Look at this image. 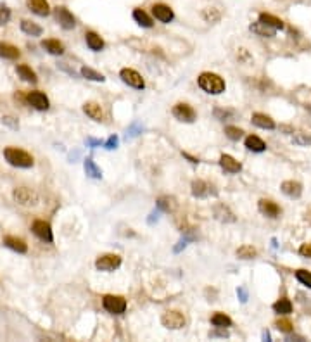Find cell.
I'll use <instances>...</instances> for the list:
<instances>
[{
  "label": "cell",
  "instance_id": "ffe728a7",
  "mask_svg": "<svg viewBox=\"0 0 311 342\" xmlns=\"http://www.w3.org/2000/svg\"><path fill=\"white\" fill-rule=\"evenodd\" d=\"M83 111H85L87 116H90L94 121H102L104 119V113L97 102H87L85 106H83Z\"/></svg>",
  "mask_w": 311,
  "mask_h": 342
},
{
  "label": "cell",
  "instance_id": "ba28073f",
  "mask_svg": "<svg viewBox=\"0 0 311 342\" xmlns=\"http://www.w3.org/2000/svg\"><path fill=\"white\" fill-rule=\"evenodd\" d=\"M119 76H121V80L126 83V85H128V87H133V88H137V90H142V88L146 87V81H144V78L138 75L137 71H133V69H128V67H125V69H121Z\"/></svg>",
  "mask_w": 311,
  "mask_h": 342
},
{
  "label": "cell",
  "instance_id": "2e32d148",
  "mask_svg": "<svg viewBox=\"0 0 311 342\" xmlns=\"http://www.w3.org/2000/svg\"><path fill=\"white\" fill-rule=\"evenodd\" d=\"M258 208H260V211L268 218H278V214H280V208L273 201H270V199H261Z\"/></svg>",
  "mask_w": 311,
  "mask_h": 342
},
{
  "label": "cell",
  "instance_id": "8992f818",
  "mask_svg": "<svg viewBox=\"0 0 311 342\" xmlns=\"http://www.w3.org/2000/svg\"><path fill=\"white\" fill-rule=\"evenodd\" d=\"M119 266H121V258L118 254H104L95 261V268L100 272H115Z\"/></svg>",
  "mask_w": 311,
  "mask_h": 342
},
{
  "label": "cell",
  "instance_id": "4fadbf2b",
  "mask_svg": "<svg viewBox=\"0 0 311 342\" xmlns=\"http://www.w3.org/2000/svg\"><path fill=\"white\" fill-rule=\"evenodd\" d=\"M26 5L36 16L45 17L50 14V5H49L47 0H26Z\"/></svg>",
  "mask_w": 311,
  "mask_h": 342
},
{
  "label": "cell",
  "instance_id": "60d3db41",
  "mask_svg": "<svg viewBox=\"0 0 311 342\" xmlns=\"http://www.w3.org/2000/svg\"><path fill=\"white\" fill-rule=\"evenodd\" d=\"M292 140H294V144H297V146H308V144H311V137H308V135H304V133H295L294 137H292Z\"/></svg>",
  "mask_w": 311,
  "mask_h": 342
},
{
  "label": "cell",
  "instance_id": "bcb514c9",
  "mask_svg": "<svg viewBox=\"0 0 311 342\" xmlns=\"http://www.w3.org/2000/svg\"><path fill=\"white\" fill-rule=\"evenodd\" d=\"M214 114H216V118L225 119V118H227V116H229V114H232V113H229V111H225V113H223V111L216 109V111H214Z\"/></svg>",
  "mask_w": 311,
  "mask_h": 342
},
{
  "label": "cell",
  "instance_id": "1f68e13d",
  "mask_svg": "<svg viewBox=\"0 0 311 342\" xmlns=\"http://www.w3.org/2000/svg\"><path fill=\"white\" fill-rule=\"evenodd\" d=\"M175 208H177V201H175L173 197H169V195L159 197V201H158V209H159V211L171 212V211H175Z\"/></svg>",
  "mask_w": 311,
  "mask_h": 342
},
{
  "label": "cell",
  "instance_id": "7c38bea8",
  "mask_svg": "<svg viewBox=\"0 0 311 342\" xmlns=\"http://www.w3.org/2000/svg\"><path fill=\"white\" fill-rule=\"evenodd\" d=\"M26 100H28L30 106H33L35 109H38V111H47L49 106H50L47 95L42 94V92H30L28 97H26Z\"/></svg>",
  "mask_w": 311,
  "mask_h": 342
},
{
  "label": "cell",
  "instance_id": "8fae6325",
  "mask_svg": "<svg viewBox=\"0 0 311 342\" xmlns=\"http://www.w3.org/2000/svg\"><path fill=\"white\" fill-rule=\"evenodd\" d=\"M152 14H154V17H156V19L161 21V23H164V24L171 23V21H173V17H175L173 9L169 7V5H166V4L152 5Z\"/></svg>",
  "mask_w": 311,
  "mask_h": 342
},
{
  "label": "cell",
  "instance_id": "9a60e30c",
  "mask_svg": "<svg viewBox=\"0 0 311 342\" xmlns=\"http://www.w3.org/2000/svg\"><path fill=\"white\" fill-rule=\"evenodd\" d=\"M220 166L227 171V173L233 175V173H239L240 169H242V164H240L237 159H233L232 156H229V154H223L220 158Z\"/></svg>",
  "mask_w": 311,
  "mask_h": 342
},
{
  "label": "cell",
  "instance_id": "52a82bcc",
  "mask_svg": "<svg viewBox=\"0 0 311 342\" xmlns=\"http://www.w3.org/2000/svg\"><path fill=\"white\" fill-rule=\"evenodd\" d=\"M173 116L181 123H194L196 121V111L189 106V104H183V102H178L177 106L173 107Z\"/></svg>",
  "mask_w": 311,
  "mask_h": 342
},
{
  "label": "cell",
  "instance_id": "6da1fadb",
  "mask_svg": "<svg viewBox=\"0 0 311 342\" xmlns=\"http://www.w3.org/2000/svg\"><path fill=\"white\" fill-rule=\"evenodd\" d=\"M197 83H199V87H201L206 94L218 95V94H223L225 92L223 78L214 75V73H202V75L197 78Z\"/></svg>",
  "mask_w": 311,
  "mask_h": 342
},
{
  "label": "cell",
  "instance_id": "484cf974",
  "mask_svg": "<svg viewBox=\"0 0 311 342\" xmlns=\"http://www.w3.org/2000/svg\"><path fill=\"white\" fill-rule=\"evenodd\" d=\"M214 216L218 218L220 221H223V223H233L235 221V216H233V212L230 211L227 206H216V209H214Z\"/></svg>",
  "mask_w": 311,
  "mask_h": 342
},
{
  "label": "cell",
  "instance_id": "836d02e7",
  "mask_svg": "<svg viewBox=\"0 0 311 342\" xmlns=\"http://www.w3.org/2000/svg\"><path fill=\"white\" fill-rule=\"evenodd\" d=\"M82 76L87 80H92V81H104V76L100 75V73H97V71H94L92 67H82Z\"/></svg>",
  "mask_w": 311,
  "mask_h": 342
},
{
  "label": "cell",
  "instance_id": "ab89813d",
  "mask_svg": "<svg viewBox=\"0 0 311 342\" xmlns=\"http://www.w3.org/2000/svg\"><path fill=\"white\" fill-rule=\"evenodd\" d=\"M275 325H277V328H278L280 332H284V334H291V332L294 330V325L285 318H280Z\"/></svg>",
  "mask_w": 311,
  "mask_h": 342
},
{
  "label": "cell",
  "instance_id": "d6986e66",
  "mask_svg": "<svg viewBox=\"0 0 311 342\" xmlns=\"http://www.w3.org/2000/svg\"><path fill=\"white\" fill-rule=\"evenodd\" d=\"M260 23L266 24V26L273 28V30H284V21L278 19L273 14H266V12H261L260 14Z\"/></svg>",
  "mask_w": 311,
  "mask_h": 342
},
{
  "label": "cell",
  "instance_id": "5b68a950",
  "mask_svg": "<svg viewBox=\"0 0 311 342\" xmlns=\"http://www.w3.org/2000/svg\"><path fill=\"white\" fill-rule=\"evenodd\" d=\"M161 323L169 330H180L185 326V316L181 315L180 311H166L161 318Z\"/></svg>",
  "mask_w": 311,
  "mask_h": 342
},
{
  "label": "cell",
  "instance_id": "f6af8a7d",
  "mask_svg": "<svg viewBox=\"0 0 311 342\" xmlns=\"http://www.w3.org/2000/svg\"><path fill=\"white\" fill-rule=\"evenodd\" d=\"M116 146H118V137L113 135V137H109V140L106 142V149H115Z\"/></svg>",
  "mask_w": 311,
  "mask_h": 342
},
{
  "label": "cell",
  "instance_id": "44dd1931",
  "mask_svg": "<svg viewBox=\"0 0 311 342\" xmlns=\"http://www.w3.org/2000/svg\"><path fill=\"white\" fill-rule=\"evenodd\" d=\"M42 47L52 55H63L64 54V44H61L59 40H44Z\"/></svg>",
  "mask_w": 311,
  "mask_h": 342
},
{
  "label": "cell",
  "instance_id": "3957f363",
  "mask_svg": "<svg viewBox=\"0 0 311 342\" xmlns=\"http://www.w3.org/2000/svg\"><path fill=\"white\" fill-rule=\"evenodd\" d=\"M14 201L21 206H36L38 204V195H36L35 190L28 189V187H17L12 192Z\"/></svg>",
  "mask_w": 311,
  "mask_h": 342
},
{
  "label": "cell",
  "instance_id": "ac0fdd59",
  "mask_svg": "<svg viewBox=\"0 0 311 342\" xmlns=\"http://www.w3.org/2000/svg\"><path fill=\"white\" fill-rule=\"evenodd\" d=\"M209 194H211V185L209 183H206V181H202V180H196L192 183V195L194 197L202 199V197H208Z\"/></svg>",
  "mask_w": 311,
  "mask_h": 342
},
{
  "label": "cell",
  "instance_id": "4dcf8cb0",
  "mask_svg": "<svg viewBox=\"0 0 311 342\" xmlns=\"http://www.w3.org/2000/svg\"><path fill=\"white\" fill-rule=\"evenodd\" d=\"M273 311L278 313V315H289V313H292V303L285 297L278 299V301L273 304Z\"/></svg>",
  "mask_w": 311,
  "mask_h": 342
},
{
  "label": "cell",
  "instance_id": "83f0119b",
  "mask_svg": "<svg viewBox=\"0 0 311 342\" xmlns=\"http://www.w3.org/2000/svg\"><path fill=\"white\" fill-rule=\"evenodd\" d=\"M133 19H135V23L140 24V26H144V28H152V24H154L149 14H147L146 11H142V9H135Z\"/></svg>",
  "mask_w": 311,
  "mask_h": 342
},
{
  "label": "cell",
  "instance_id": "5bb4252c",
  "mask_svg": "<svg viewBox=\"0 0 311 342\" xmlns=\"http://www.w3.org/2000/svg\"><path fill=\"white\" fill-rule=\"evenodd\" d=\"M282 192L285 194L287 197H291V199H297V197H301V194H303V185L299 183V181H294V180H287L282 183Z\"/></svg>",
  "mask_w": 311,
  "mask_h": 342
},
{
  "label": "cell",
  "instance_id": "8d00e7d4",
  "mask_svg": "<svg viewBox=\"0 0 311 342\" xmlns=\"http://www.w3.org/2000/svg\"><path fill=\"white\" fill-rule=\"evenodd\" d=\"M202 16H204L206 21H209V23H218L220 21V12L216 11L214 7H208L204 9V12H202Z\"/></svg>",
  "mask_w": 311,
  "mask_h": 342
},
{
  "label": "cell",
  "instance_id": "9c48e42d",
  "mask_svg": "<svg viewBox=\"0 0 311 342\" xmlns=\"http://www.w3.org/2000/svg\"><path fill=\"white\" fill-rule=\"evenodd\" d=\"M55 19L64 30H73L76 26V19L67 7H55Z\"/></svg>",
  "mask_w": 311,
  "mask_h": 342
},
{
  "label": "cell",
  "instance_id": "7bdbcfd3",
  "mask_svg": "<svg viewBox=\"0 0 311 342\" xmlns=\"http://www.w3.org/2000/svg\"><path fill=\"white\" fill-rule=\"evenodd\" d=\"M2 121H4V125L11 126L12 130H17V128H19V123L12 118V116H5V118H2Z\"/></svg>",
  "mask_w": 311,
  "mask_h": 342
},
{
  "label": "cell",
  "instance_id": "f1b7e54d",
  "mask_svg": "<svg viewBox=\"0 0 311 342\" xmlns=\"http://www.w3.org/2000/svg\"><path fill=\"white\" fill-rule=\"evenodd\" d=\"M17 75H19L21 78L24 80V81H32V83L38 81V78H36V73L30 66H26V64H19V66H17Z\"/></svg>",
  "mask_w": 311,
  "mask_h": 342
},
{
  "label": "cell",
  "instance_id": "ee69618b",
  "mask_svg": "<svg viewBox=\"0 0 311 342\" xmlns=\"http://www.w3.org/2000/svg\"><path fill=\"white\" fill-rule=\"evenodd\" d=\"M299 254L303 256V258H308V260H311V244H303L299 247Z\"/></svg>",
  "mask_w": 311,
  "mask_h": 342
},
{
  "label": "cell",
  "instance_id": "d590c367",
  "mask_svg": "<svg viewBox=\"0 0 311 342\" xmlns=\"http://www.w3.org/2000/svg\"><path fill=\"white\" fill-rule=\"evenodd\" d=\"M85 171H87V175L88 177H92V178H100L102 177V171L97 168V164H95L92 159H87V161H85Z\"/></svg>",
  "mask_w": 311,
  "mask_h": 342
},
{
  "label": "cell",
  "instance_id": "7a4b0ae2",
  "mask_svg": "<svg viewBox=\"0 0 311 342\" xmlns=\"http://www.w3.org/2000/svg\"><path fill=\"white\" fill-rule=\"evenodd\" d=\"M4 156L9 164L16 166V168H32L33 163H35L30 154L21 149H16V147H7V149L4 150Z\"/></svg>",
  "mask_w": 311,
  "mask_h": 342
},
{
  "label": "cell",
  "instance_id": "277c9868",
  "mask_svg": "<svg viewBox=\"0 0 311 342\" xmlns=\"http://www.w3.org/2000/svg\"><path fill=\"white\" fill-rule=\"evenodd\" d=\"M102 306L106 311L113 313V315H121L126 309V299L121 295H104Z\"/></svg>",
  "mask_w": 311,
  "mask_h": 342
},
{
  "label": "cell",
  "instance_id": "7402d4cb",
  "mask_svg": "<svg viewBox=\"0 0 311 342\" xmlns=\"http://www.w3.org/2000/svg\"><path fill=\"white\" fill-rule=\"evenodd\" d=\"M246 147L249 150H252V152H263V150H266V144L260 137H256V135H249L246 138Z\"/></svg>",
  "mask_w": 311,
  "mask_h": 342
},
{
  "label": "cell",
  "instance_id": "d6a6232c",
  "mask_svg": "<svg viewBox=\"0 0 311 342\" xmlns=\"http://www.w3.org/2000/svg\"><path fill=\"white\" fill-rule=\"evenodd\" d=\"M211 323L218 328H225V326H230L232 325V320L230 316H227L225 313H214L213 318H211Z\"/></svg>",
  "mask_w": 311,
  "mask_h": 342
},
{
  "label": "cell",
  "instance_id": "b9f144b4",
  "mask_svg": "<svg viewBox=\"0 0 311 342\" xmlns=\"http://www.w3.org/2000/svg\"><path fill=\"white\" fill-rule=\"evenodd\" d=\"M9 19H11V9L0 5V24H7Z\"/></svg>",
  "mask_w": 311,
  "mask_h": 342
},
{
  "label": "cell",
  "instance_id": "4316f807",
  "mask_svg": "<svg viewBox=\"0 0 311 342\" xmlns=\"http://www.w3.org/2000/svg\"><path fill=\"white\" fill-rule=\"evenodd\" d=\"M21 30H23L26 35H32V36H40L42 33H44L42 26H38L36 23H33V21H28V19L21 21Z\"/></svg>",
  "mask_w": 311,
  "mask_h": 342
},
{
  "label": "cell",
  "instance_id": "603a6c76",
  "mask_svg": "<svg viewBox=\"0 0 311 342\" xmlns=\"http://www.w3.org/2000/svg\"><path fill=\"white\" fill-rule=\"evenodd\" d=\"M85 40H87V45H88V49H90V50L98 52V50H102V49H104V40L100 38L97 33L88 32L87 35H85Z\"/></svg>",
  "mask_w": 311,
  "mask_h": 342
},
{
  "label": "cell",
  "instance_id": "f35d334b",
  "mask_svg": "<svg viewBox=\"0 0 311 342\" xmlns=\"http://www.w3.org/2000/svg\"><path fill=\"white\" fill-rule=\"evenodd\" d=\"M295 278L299 280L303 285H306V287L311 289V273L306 272V270H297L295 272Z\"/></svg>",
  "mask_w": 311,
  "mask_h": 342
},
{
  "label": "cell",
  "instance_id": "cb8c5ba5",
  "mask_svg": "<svg viewBox=\"0 0 311 342\" xmlns=\"http://www.w3.org/2000/svg\"><path fill=\"white\" fill-rule=\"evenodd\" d=\"M19 55H21V52L17 47H14V45H11V44H0V57L14 61V59H17Z\"/></svg>",
  "mask_w": 311,
  "mask_h": 342
},
{
  "label": "cell",
  "instance_id": "30bf717a",
  "mask_svg": "<svg viewBox=\"0 0 311 342\" xmlns=\"http://www.w3.org/2000/svg\"><path fill=\"white\" fill-rule=\"evenodd\" d=\"M33 233L38 237L40 240H44V242H52L54 240V235H52V228L47 221L44 220H36L32 227Z\"/></svg>",
  "mask_w": 311,
  "mask_h": 342
},
{
  "label": "cell",
  "instance_id": "f546056e",
  "mask_svg": "<svg viewBox=\"0 0 311 342\" xmlns=\"http://www.w3.org/2000/svg\"><path fill=\"white\" fill-rule=\"evenodd\" d=\"M251 32L252 33H256V35H260V36H273L275 35V30L273 28H270V26H266V24H263V23H254V24H251Z\"/></svg>",
  "mask_w": 311,
  "mask_h": 342
},
{
  "label": "cell",
  "instance_id": "e0dca14e",
  "mask_svg": "<svg viewBox=\"0 0 311 342\" xmlns=\"http://www.w3.org/2000/svg\"><path fill=\"white\" fill-rule=\"evenodd\" d=\"M252 125H256L258 128H263V130H273L275 128V121L270 116L261 113L252 114Z\"/></svg>",
  "mask_w": 311,
  "mask_h": 342
},
{
  "label": "cell",
  "instance_id": "74e56055",
  "mask_svg": "<svg viewBox=\"0 0 311 342\" xmlns=\"http://www.w3.org/2000/svg\"><path fill=\"white\" fill-rule=\"evenodd\" d=\"M225 135H227L230 140H239V138H242L244 131L240 130V128H237V126H227V128H225Z\"/></svg>",
  "mask_w": 311,
  "mask_h": 342
},
{
  "label": "cell",
  "instance_id": "e575fe53",
  "mask_svg": "<svg viewBox=\"0 0 311 342\" xmlns=\"http://www.w3.org/2000/svg\"><path fill=\"white\" fill-rule=\"evenodd\" d=\"M256 254H258L256 249L252 247V245H242V247L237 249V256L242 258V260H252Z\"/></svg>",
  "mask_w": 311,
  "mask_h": 342
},
{
  "label": "cell",
  "instance_id": "d4e9b609",
  "mask_svg": "<svg viewBox=\"0 0 311 342\" xmlns=\"http://www.w3.org/2000/svg\"><path fill=\"white\" fill-rule=\"evenodd\" d=\"M5 245H7L9 249H12V251L19 252V254H24V252L28 251L26 242H24L23 239H17V237H7V239H5Z\"/></svg>",
  "mask_w": 311,
  "mask_h": 342
}]
</instances>
